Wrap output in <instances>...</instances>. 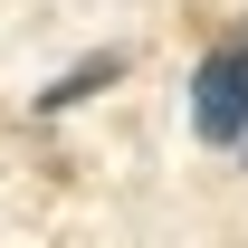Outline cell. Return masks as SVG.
<instances>
[{"label":"cell","instance_id":"7a4b0ae2","mask_svg":"<svg viewBox=\"0 0 248 248\" xmlns=\"http://www.w3.org/2000/svg\"><path fill=\"white\" fill-rule=\"evenodd\" d=\"M115 77H124V48H86V58L67 67L58 86H38V115H67V105H86V95H105Z\"/></svg>","mask_w":248,"mask_h":248},{"label":"cell","instance_id":"6da1fadb","mask_svg":"<svg viewBox=\"0 0 248 248\" xmlns=\"http://www.w3.org/2000/svg\"><path fill=\"white\" fill-rule=\"evenodd\" d=\"M191 134L219 153H248V29L210 38L191 67Z\"/></svg>","mask_w":248,"mask_h":248}]
</instances>
